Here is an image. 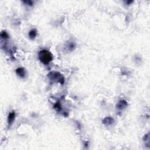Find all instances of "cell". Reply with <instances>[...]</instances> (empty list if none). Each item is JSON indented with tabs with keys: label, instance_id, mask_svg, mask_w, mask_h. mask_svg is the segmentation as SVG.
Wrapping results in <instances>:
<instances>
[{
	"label": "cell",
	"instance_id": "4",
	"mask_svg": "<svg viewBox=\"0 0 150 150\" xmlns=\"http://www.w3.org/2000/svg\"><path fill=\"white\" fill-rule=\"evenodd\" d=\"M16 74L21 78H25L26 72L24 68H18L15 70Z\"/></svg>",
	"mask_w": 150,
	"mask_h": 150
},
{
	"label": "cell",
	"instance_id": "2",
	"mask_svg": "<svg viewBox=\"0 0 150 150\" xmlns=\"http://www.w3.org/2000/svg\"><path fill=\"white\" fill-rule=\"evenodd\" d=\"M48 77L52 82L55 83H60L63 85L65 82V78L63 76L58 72H51L48 75Z\"/></svg>",
	"mask_w": 150,
	"mask_h": 150
},
{
	"label": "cell",
	"instance_id": "11",
	"mask_svg": "<svg viewBox=\"0 0 150 150\" xmlns=\"http://www.w3.org/2000/svg\"><path fill=\"white\" fill-rule=\"evenodd\" d=\"M23 2L24 4L27 5L32 6L34 4V2L32 1H30V0H29V1H24Z\"/></svg>",
	"mask_w": 150,
	"mask_h": 150
},
{
	"label": "cell",
	"instance_id": "9",
	"mask_svg": "<svg viewBox=\"0 0 150 150\" xmlns=\"http://www.w3.org/2000/svg\"><path fill=\"white\" fill-rule=\"evenodd\" d=\"M1 37L2 39H4V40H6V39H8L9 38V36L8 35V34L5 31H2L1 34Z\"/></svg>",
	"mask_w": 150,
	"mask_h": 150
},
{
	"label": "cell",
	"instance_id": "3",
	"mask_svg": "<svg viewBox=\"0 0 150 150\" xmlns=\"http://www.w3.org/2000/svg\"><path fill=\"white\" fill-rule=\"evenodd\" d=\"M127 102L124 100H121L119 101L117 104L116 107L119 110H123L127 107Z\"/></svg>",
	"mask_w": 150,
	"mask_h": 150
},
{
	"label": "cell",
	"instance_id": "5",
	"mask_svg": "<svg viewBox=\"0 0 150 150\" xmlns=\"http://www.w3.org/2000/svg\"><path fill=\"white\" fill-rule=\"evenodd\" d=\"M15 112L14 111L11 112L9 113L8 116V126H11V125L13 124L14 121H15Z\"/></svg>",
	"mask_w": 150,
	"mask_h": 150
},
{
	"label": "cell",
	"instance_id": "8",
	"mask_svg": "<svg viewBox=\"0 0 150 150\" xmlns=\"http://www.w3.org/2000/svg\"><path fill=\"white\" fill-rule=\"evenodd\" d=\"M29 37L31 39H34L37 36V31L35 29H32L29 32Z\"/></svg>",
	"mask_w": 150,
	"mask_h": 150
},
{
	"label": "cell",
	"instance_id": "10",
	"mask_svg": "<svg viewBox=\"0 0 150 150\" xmlns=\"http://www.w3.org/2000/svg\"><path fill=\"white\" fill-rule=\"evenodd\" d=\"M54 109H55L56 111H60V110H62V107H61V105L60 104L59 102L56 103L55 104H54Z\"/></svg>",
	"mask_w": 150,
	"mask_h": 150
},
{
	"label": "cell",
	"instance_id": "7",
	"mask_svg": "<svg viewBox=\"0 0 150 150\" xmlns=\"http://www.w3.org/2000/svg\"><path fill=\"white\" fill-rule=\"evenodd\" d=\"M76 47V44L75 42L70 41L69 42L67 43V45L66 46V48L67 49V50L69 51H73L75 49Z\"/></svg>",
	"mask_w": 150,
	"mask_h": 150
},
{
	"label": "cell",
	"instance_id": "1",
	"mask_svg": "<svg viewBox=\"0 0 150 150\" xmlns=\"http://www.w3.org/2000/svg\"><path fill=\"white\" fill-rule=\"evenodd\" d=\"M38 58L41 63L45 65H47L52 60L53 55L51 52L46 49H43L39 51Z\"/></svg>",
	"mask_w": 150,
	"mask_h": 150
},
{
	"label": "cell",
	"instance_id": "6",
	"mask_svg": "<svg viewBox=\"0 0 150 150\" xmlns=\"http://www.w3.org/2000/svg\"><path fill=\"white\" fill-rule=\"evenodd\" d=\"M114 120L112 117H106L103 120V124L106 125V126H109V125H112L114 123Z\"/></svg>",
	"mask_w": 150,
	"mask_h": 150
}]
</instances>
